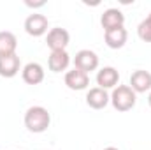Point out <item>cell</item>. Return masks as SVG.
Wrapping results in <instances>:
<instances>
[{"label":"cell","instance_id":"30bf717a","mask_svg":"<svg viewBox=\"0 0 151 150\" xmlns=\"http://www.w3.org/2000/svg\"><path fill=\"white\" fill-rule=\"evenodd\" d=\"M44 67L39 62H28L23 69H21V78L27 85H39L44 81Z\"/></svg>","mask_w":151,"mask_h":150},{"label":"cell","instance_id":"2e32d148","mask_svg":"<svg viewBox=\"0 0 151 150\" xmlns=\"http://www.w3.org/2000/svg\"><path fill=\"white\" fill-rule=\"evenodd\" d=\"M137 36L144 42H151V12L139 23L137 27Z\"/></svg>","mask_w":151,"mask_h":150},{"label":"cell","instance_id":"9a60e30c","mask_svg":"<svg viewBox=\"0 0 151 150\" xmlns=\"http://www.w3.org/2000/svg\"><path fill=\"white\" fill-rule=\"evenodd\" d=\"M18 48V39L12 32L9 30H2L0 32V57H7V55H14Z\"/></svg>","mask_w":151,"mask_h":150},{"label":"cell","instance_id":"7c38bea8","mask_svg":"<svg viewBox=\"0 0 151 150\" xmlns=\"http://www.w3.org/2000/svg\"><path fill=\"white\" fill-rule=\"evenodd\" d=\"M127 39H128V32L125 27H119V28H113V30H106L104 32V41L107 44V48L111 50H119L127 44Z\"/></svg>","mask_w":151,"mask_h":150},{"label":"cell","instance_id":"9c48e42d","mask_svg":"<svg viewBox=\"0 0 151 150\" xmlns=\"http://www.w3.org/2000/svg\"><path fill=\"white\" fill-rule=\"evenodd\" d=\"M97 85L104 90H109V88H116L118 83H119V73L118 69H114L111 66L107 67H102L99 73H97Z\"/></svg>","mask_w":151,"mask_h":150},{"label":"cell","instance_id":"7a4b0ae2","mask_svg":"<svg viewBox=\"0 0 151 150\" xmlns=\"http://www.w3.org/2000/svg\"><path fill=\"white\" fill-rule=\"evenodd\" d=\"M137 103V94L128 87V85H118L116 88H113L111 94V104L116 111H130Z\"/></svg>","mask_w":151,"mask_h":150},{"label":"cell","instance_id":"e0dca14e","mask_svg":"<svg viewBox=\"0 0 151 150\" xmlns=\"http://www.w3.org/2000/svg\"><path fill=\"white\" fill-rule=\"evenodd\" d=\"M25 5H27V7H32V9H37V7H44V5H46V0H39V2L25 0Z\"/></svg>","mask_w":151,"mask_h":150},{"label":"cell","instance_id":"5b68a950","mask_svg":"<svg viewBox=\"0 0 151 150\" xmlns=\"http://www.w3.org/2000/svg\"><path fill=\"white\" fill-rule=\"evenodd\" d=\"M47 18L40 12H32L27 20H25V32L32 37H40L44 34H47Z\"/></svg>","mask_w":151,"mask_h":150},{"label":"cell","instance_id":"8992f818","mask_svg":"<svg viewBox=\"0 0 151 150\" xmlns=\"http://www.w3.org/2000/svg\"><path fill=\"white\" fill-rule=\"evenodd\" d=\"M109 103H111V95L107 94V90L100 87H93L86 94V104L91 110H104Z\"/></svg>","mask_w":151,"mask_h":150},{"label":"cell","instance_id":"3957f363","mask_svg":"<svg viewBox=\"0 0 151 150\" xmlns=\"http://www.w3.org/2000/svg\"><path fill=\"white\" fill-rule=\"evenodd\" d=\"M74 67L90 74L91 71L99 69V55L91 50H79L74 57Z\"/></svg>","mask_w":151,"mask_h":150},{"label":"cell","instance_id":"5bb4252c","mask_svg":"<svg viewBox=\"0 0 151 150\" xmlns=\"http://www.w3.org/2000/svg\"><path fill=\"white\" fill-rule=\"evenodd\" d=\"M69 64H70V55L67 53V50L51 51V53H49V58H47V67H49V71H53V73L67 71Z\"/></svg>","mask_w":151,"mask_h":150},{"label":"cell","instance_id":"4fadbf2b","mask_svg":"<svg viewBox=\"0 0 151 150\" xmlns=\"http://www.w3.org/2000/svg\"><path fill=\"white\" fill-rule=\"evenodd\" d=\"M19 69H21V60L16 53L0 57V76L2 78H14L19 73Z\"/></svg>","mask_w":151,"mask_h":150},{"label":"cell","instance_id":"6da1fadb","mask_svg":"<svg viewBox=\"0 0 151 150\" xmlns=\"http://www.w3.org/2000/svg\"><path fill=\"white\" fill-rule=\"evenodd\" d=\"M49 124H51V113L44 106H30L25 111V127L34 134L46 133Z\"/></svg>","mask_w":151,"mask_h":150},{"label":"cell","instance_id":"d6986e66","mask_svg":"<svg viewBox=\"0 0 151 150\" xmlns=\"http://www.w3.org/2000/svg\"><path fill=\"white\" fill-rule=\"evenodd\" d=\"M148 103H150V106H151V92H150V95H148Z\"/></svg>","mask_w":151,"mask_h":150},{"label":"cell","instance_id":"52a82bcc","mask_svg":"<svg viewBox=\"0 0 151 150\" xmlns=\"http://www.w3.org/2000/svg\"><path fill=\"white\" fill-rule=\"evenodd\" d=\"M100 25H102L104 32L106 30H113V28H119V27L125 25V14L119 9H116V7H109V9H106L102 12Z\"/></svg>","mask_w":151,"mask_h":150},{"label":"cell","instance_id":"ac0fdd59","mask_svg":"<svg viewBox=\"0 0 151 150\" xmlns=\"http://www.w3.org/2000/svg\"><path fill=\"white\" fill-rule=\"evenodd\" d=\"M104 150H119V149H116V147H106Z\"/></svg>","mask_w":151,"mask_h":150},{"label":"cell","instance_id":"277c9868","mask_svg":"<svg viewBox=\"0 0 151 150\" xmlns=\"http://www.w3.org/2000/svg\"><path fill=\"white\" fill-rule=\"evenodd\" d=\"M70 42V34L62 28V27H55L51 30H47V36H46V44L51 51H62V50H67Z\"/></svg>","mask_w":151,"mask_h":150},{"label":"cell","instance_id":"8fae6325","mask_svg":"<svg viewBox=\"0 0 151 150\" xmlns=\"http://www.w3.org/2000/svg\"><path fill=\"white\" fill-rule=\"evenodd\" d=\"M65 85H67V88L76 90V92L86 90L88 85H90V74H86V73H83V71H79V69L74 67L72 71H67V74H65Z\"/></svg>","mask_w":151,"mask_h":150},{"label":"cell","instance_id":"ba28073f","mask_svg":"<svg viewBox=\"0 0 151 150\" xmlns=\"http://www.w3.org/2000/svg\"><path fill=\"white\" fill-rule=\"evenodd\" d=\"M135 94H144L151 90V73L144 69H137L130 74V85H128Z\"/></svg>","mask_w":151,"mask_h":150}]
</instances>
